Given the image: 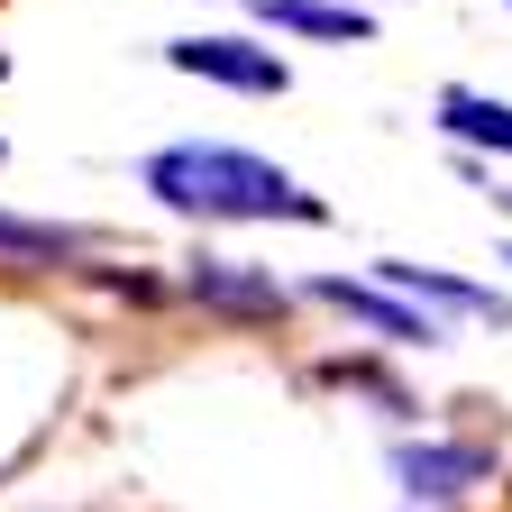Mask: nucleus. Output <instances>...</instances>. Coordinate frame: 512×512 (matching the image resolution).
<instances>
[{
  "label": "nucleus",
  "mask_w": 512,
  "mask_h": 512,
  "mask_svg": "<svg viewBox=\"0 0 512 512\" xmlns=\"http://www.w3.org/2000/svg\"><path fill=\"white\" fill-rule=\"evenodd\" d=\"M147 192L165 211H183V220H330V202L302 192L284 165L247 156V147H211V138L156 147L147 156Z\"/></svg>",
  "instance_id": "obj_1"
},
{
  "label": "nucleus",
  "mask_w": 512,
  "mask_h": 512,
  "mask_svg": "<svg viewBox=\"0 0 512 512\" xmlns=\"http://www.w3.org/2000/svg\"><path fill=\"white\" fill-rule=\"evenodd\" d=\"M174 74H202V83H229V92H284V55L275 46H247V37H174L165 46Z\"/></svg>",
  "instance_id": "obj_2"
},
{
  "label": "nucleus",
  "mask_w": 512,
  "mask_h": 512,
  "mask_svg": "<svg viewBox=\"0 0 512 512\" xmlns=\"http://www.w3.org/2000/svg\"><path fill=\"white\" fill-rule=\"evenodd\" d=\"M394 476H403V494L412 503H448V494H467V485H485L494 476V458H485V448L476 439H403L394 448Z\"/></svg>",
  "instance_id": "obj_3"
},
{
  "label": "nucleus",
  "mask_w": 512,
  "mask_h": 512,
  "mask_svg": "<svg viewBox=\"0 0 512 512\" xmlns=\"http://www.w3.org/2000/svg\"><path fill=\"white\" fill-rule=\"evenodd\" d=\"M311 293H320V302H339L348 320H366V330H375V339H394V348H430V339H439V320L412 311L403 293H375V284H348V275H320Z\"/></svg>",
  "instance_id": "obj_4"
},
{
  "label": "nucleus",
  "mask_w": 512,
  "mask_h": 512,
  "mask_svg": "<svg viewBox=\"0 0 512 512\" xmlns=\"http://www.w3.org/2000/svg\"><path fill=\"white\" fill-rule=\"evenodd\" d=\"M192 302H211L229 320H284V284L275 275H247L238 256H202V266H192Z\"/></svg>",
  "instance_id": "obj_5"
},
{
  "label": "nucleus",
  "mask_w": 512,
  "mask_h": 512,
  "mask_svg": "<svg viewBox=\"0 0 512 512\" xmlns=\"http://www.w3.org/2000/svg\"><path fill=\"white\" fill-rule=\"evenodd\" d=\"M384 275V293H403L412 311H467V320H512L494 293H476V284H458V275H430V266H403V256H394V266H375Z\"/></svg>",
  "instance_id": "obj_6"
},
{
  "label": "nucleus",
  "mask_w": 512,
  "mask_h": 512,
  "mask_svg": "<svg viewBox=\"0 0 512 512\" xmlns=\"http://www.w3.org/2000/svg\"><path fill=\"white\" fill-rule=\"evenodd\" d=\"M439 128L467 147H494L512 156V101H485V92H439Z\"/></svg>",
  "instance_id": "obj_7"
},
{
  "label": "nucleus",
  "mask_w": 512,
  "mask_h": 512,
  "mask_svg": "<svg viewBox=\"0 0 512 512\" xmlns=\"http://www.w3.org/2000/svg\"><path fill=\"white\" fill-rule=\"evenodd\" d=\"M275 28L293 37H339V46H366V10H348V0H256Z\"/></svg>",
  "instance_id": "obj_8"
},
{
  "label": "nucleus",
  "mask_w": 512,
  "mask_h": 512,
  "mask_svg": "<svg viewBox=\"0 0 512 512\" xmlns=\"http://www.w3.org/2000/svg\"><path fill=\"white\" fill-rule=\"evenodd\" d=\"M64 256H83L74 229H55V220H10V211H0V266H64Z\"/></svg>",
  "instance_id": "obj_9"
}]
</instances>
